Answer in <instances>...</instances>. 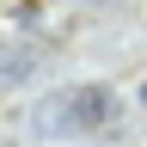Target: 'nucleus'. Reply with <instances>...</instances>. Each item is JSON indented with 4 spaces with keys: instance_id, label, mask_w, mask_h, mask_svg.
I'll return each mask as SVG.
<instances>
[{
    "instance_id": "7ed1b4c3",
    "label": "nucleus",
    "mask_w": 147,
    "mask_h": 147,
    "mask_svg": "<svg viewBox=\"0 0 147 147\" xmlns=\"http://www.w3.org/2000/svg\"><path fill=\"white\" fill-rule=\"evenodd\" d=\"M92 6H110V0H92Z\"/></svg>"
},
{
    "instance_id": "f257e3e1",
    "label": "nucleus",
    "mask_w": 147,
    "mask_h": 147,
    "mask_svg": "<svg viewBox=\"0 0 147 147\" xmlns=\"http://www.w3.org/2000/svg\"><path fill=\"white\" fill-rule=\"evenodd\" d=\"M110 92L104 86H67V92H49V98H37L31 110V129L37 135H92V129L110 123Z\"/></svg>"
},
{
    "instance_id": "f03ea898",
    "label": "nucleus",
    "mask_w": 147,
    "mask_h": 147,
    "mask_svg": "<svg viewBox=\"0 0 147 147\" xmlns=\"http://www.w3.org/2000/svg\"><path fill=\"white\" fill-rule=\"evenodd\" d=\"M37 67H43V55H37V49H25V43H0V92L18 86V80H31Z\"/></svg>"
}]
</instances>
